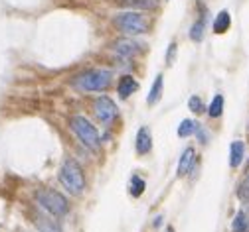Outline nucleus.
I'll use <instances>...</instances> for the list:
<instances>
[{
	"instance_id": "obj_1",
	"label": "nucleus",
	"mask_w": 249,
	"mask_h": 232,
	"mask_svg": "<svg viewBox=\"0 0 249 232\" xmlns=\"http://www.w3.org/2000/svg\"><path fill=\"white\" fill-rule=\"evenodd\" d=\"M59 181L73 195L83 193V189H85V175H83L81 165L68 157L64 163H61V168H59Z\"/></svg>"
},
{
	"instance_id": "obj_2",
	"label": "nucleus",
	"mask_w": 249,
	"mask_h": 232,
	"mask_svg": "<svg viewBox=\"0 0 249 232\" xmlns=\"http://www.w3.org/2000/svg\"><path fill=\"white\" fill-rule=\"evenodd\" d=\"M113 24L119 31H123V34H127V36L146 34L150 28V22L141 12H119L113 18Z\"/></svg>"
},
{
	"instance_id": "obj_3",
	"label": "nucleus",
	"mask_w": 249,
	"mask_h": 232,
	"mask_svg": "<svg viewBox=\"0 0 249 232\" xmlns=\"http://www.w3.org/2000/svg\"><path fill=\"white\" fill-rule=\"evenodd\" d=\"M111 77L113 75L107 69H91V71H85V73L77 75L75 81H73V87L79 89V91H85V93L105 91L111 85Z\"/></svg>"
},
{
	"instance_id": "obj_4",
	"label": "nucleus",
	"mask_w": 249,
	"mask_h": 232,
	"mask_svg": "<svg viewBox=\"0 0 249 232\" xmlns=\"http://www.w3.org/2000/svg\"><path fill=\"white\" fill-rule=\"evenodd\" d=\"M36 201H38V205H40L46 213H50V215H53V217H64V215H68V211H70L68 199L61 195V193L53 191V189H40V191L36 193Z\"/></svg>"
},
{
	"instance_id": "obj_5",
	"label": "nucleus",
	"mask_w": 249,
	"mask_h": 232,
	"mask_svg": "<svg viewBox=\"0 0 249 232\" xmlns=\"http://www.w3.org/2000/svg\"><path fill=\"white\" fill-rule=\"evenodd\" d=\"M70 126H71V130L77 134V138L87 146V148H91V150H97L99 148V144H101V140H99V132H97V128L93 126L85 116H71L70 118Z\"/></svg>"
},
{
	"instance_id": "obj_6",
	"label": "nucleus",
	"mask_w": 249,
	"mask_h": 232,
	"mask_svg": "<svg viewBox=\"0 0 249 232\" xmlns=\"http://www.w3.org/2000/svg\"><path fill=\"white\" fill-rule=\"evenodd\" d=\"M93 108H95V116L101 124L109 126L113 124V120L117 118V105L111 101L109 96H99L95 105H93Z\"/></svg>"
},
{
	"instance_id": "obj_7",
	"label": "nucleus",
	"mask_w": 249,
	"mask_h": 232,
	"mask_svg": "<svg viewBox=\"0 0 249 232\" xmlns=\"http://www.w3.org/2000/svg\"><path fill=\"white\" fill-rule=\"evenodd\" d=\"M113 51H115L117 55L124 57V59H131V57H135V55L141 51V46H139L137 42L129 40V38H121V40H117V42L113 44Z\"/></svg>"
},
{
	"instance_id": "obj_8",
	"label": "nucleus",
	"mask_w": 249,
	"mask_h": 232,
	"mask_svg": "<svg viewBox=\"0 0 249 232\" xmlns=\"http://www.w3.org/2000/svg\"><path fill=\"white\" fill-rule=\"evenodd\" d=\"M152 150V136H150V130L146 126H141L137 132V154L139 155H146Z\"/></svg>"
},
{
	"instance_id": "obj_9",
	"label": "nucleus",
	"mask_w": 249,
	"mask_h": 232,
	"mask_svg": "<svg viewBox=\"0 0 249 232\" xmlns=\"http://www.w3.org/2000/svg\"><path fill=\"white\" fill-rule=\"evenodd\" d=\"M194 161H196V154H194V150H192V148H186V150L182 152L180 161H178V177H184L186 173H190Z\"/></svg>"
},
{
	"instance_id": "obj_10",
	"label": "nucleus",
	"mask_w": 249,
	"mask_h": 232,
	"mask_svg": "<svg viewBox=\"0 0 249 232\" xmlns=\"http://www.w3.org/2000/svg\"><path fill=\"white\" fill-rule=\"evenodd\" d=\"M117 4L135 10H154L159 8V0H117Z\"/></svg>"
},
{
	"instance_id": "obj_11",
	"label": "nucleus",
	"mask_w": 249,
	"mask_h": 232,
	"mask_svg": "<svg viewBox=\"0 0 249 232\" xmlns=\"http://www.w3.org/2000/svg\"><path fill=\"white\" fill-rule=\"evenodd\" d=\"M34 224L38 226L40 232H61L59 226L55 224V220H52L44 213H34Z\"/></svg>"
},
{
	"instance_id": "obj_12",
	"label": "nucleus",
	"mask_w": 249,
	"mask_h": 232,
	"mask_svg": "<svg viewBox=\"0 0 249 232\" xmlns=\"http://www.w3.org/2000/svg\"><path fill=\"white\" fill-rule=\"evenodd\" d=\"M137 89H139V83H137L131 75H124V77L119 81V87H117L121 98H129Z\"/></svg>"
},
{
	"instance_id": "obj_13",
	"label": "nucleus",
	"mask_w": 249,
	"mask_h": 232,
	"mask_svg": "<svg viewBox=\"0 0 249 232\" xmlns=\"http://www.w3.org/2000/svg\"><path fill=\"white\" fill-rule=\"evenodd\" d=\"M162 79H164L162 75H157V79H154L152 89H150L148 98H146L148 107H154V105H157V103L160 101V98H162V89H164V81H162Z\"/></svg>"
},
{
	"instance_id": "obj_14",
	"label": "nucleus",
	"mask_w": 249,
	"mask_h": 232,
	"mask_svg": "<svg viewBox=\"0 0 249 232\" xmlns=\"http://www.w3.org/2000/svg\"><path fill=\"white\" fill-rule=\"evenodd\" d=\"M230 26H231V16H230L228 10H222L213 20V31L215 34H226V31L230 30Z\"/></svg>"
},
{
	"instance_id": "obj_15",
	"label": "nucleus",
	"mask_w": 249,
	"mask_h": 232,
	"mask_svg": "<svg viewBox=\"0 0 249 232\" xmlns=\"http://www.w3.org/2000/svg\"><path fill=\"white\" fill-rule=\"evenodd\" d=\"M243 155H245V146H243V142L235 140L230 146V165L231 168H237V165L243 161Z\"/></svg>"
},
{
	"instance_id": "obj_16",
	"label": "nucleus",
	"mask_w": 249,
	"mask_h": 232,
	"mask_svg": "<svg viewBox=\"0 0 249 232\" xmlns=\"http://www.w3.org/2000/svg\"><path fill=\"white\" fill-rule=\"evenodd\" d=\"M196 128H198V122L186 118V120H182L180 126H178V136H180V138H188V136L196 134Z\"/></svg>"
},
{
	"instance_id": "obj_17",
	"label": "nucleus",
	"mask_w": 249,
	"mask_h": 232,
	"mask_svg": "<svg viewBox=\"0 0 249 232\" xmlns=\"http://www.w3.org/2000/svg\"><path fill=\"white\" fill-rule=\"evenodd\" d=\"M204 30H206V20L200 18V20L194 22V26L190 28V40H192V42H202V38H204Z\"/></svg>"
},
{
	"instance_id": "obj_18",
	"label": "nucleus",
	"mask_w": 249,
	"mask_h": 232,
	"mask_svg": "<svg viewBox=\"0 0 249 232\" xmlns=\"http://www.w3.org/2000/svg\"><path fill=\"white\" fill-rule=\"evenodd\" d=\"M222 110H224V96L222 94H215L212 105H210V108H208V114L212 118H217V116L222 114Z\"/></svg>"
},
{
	"instance_id": "obj_19",
	"label": "nucleus",
	"mask_w": 249,
	"mask_h": 232,
	"mask_svg": "<svg viewBox=\"0 0 249 232\" xmlns=\"http://www.w3.org/2000/svg\"><path fill=\"white\" fill-rule=\"evenodd\" d=\"M129 193H131V197H141V195L144 193V181H142L139 175H133V177H131Z\"/></svg>"
},
{
	"instance_id": "obj_20",
	"label": "nucleus",
	"mask_w": 249,
	"mask_h": 232,
	"mask_svg": "<svg viewBox=\"0 0 249 232\" xmlns=\"http://www.w3.org/2000/svg\"><path fill=\"white\" fill-rule=\"evenodd\" d=\"M245 224H247V211H239L233 218V224H231V230L233 232H243L245 230Z\"/></svg>"
},
{
	"instance_id": "obj_21",
	"label": "nucleus",
	"mask_w": 249,
	"mask_h": 232,
	"mask_svg": "<svg viewBox=\"0 0 249 232\" xmlns=\"http://www.w3.org/2000/svg\"><path fill=\"white\" fill-rule=\"evenodd\" d=\"M237 199L241 203H249V175L239 183L237 187Z\"/></svg>"
},
{
	"instance_id": "obj_22",
	"label": "nucleus",
	"mask_w": 249,
	"mask_h": 232,
	"mask_svg": "<svg viewBox=\"0 0 249 232\" xmlns=\"http://www.w3.org/2000/svg\"><path fill=\"white\" fill-rule=\"evenodd\" d=\"M188 108L192 110V112H196V114H202L204 110H206V107H204V101L200 96H190V101H188Z\"/></svg>"
},
{
	"instance_id": "obj_23",
	"label": "nucleus",
	"mask_w": 249,
	"mask_h": 232,
	"mask_svg": "<svg viewBox=\"0 0 249 232\" xmlns=\"http://www.w3.org/2000/svg\"><path fill=\"white\" fill-rule=\"evenodd\" d=\"M174 53H176V44H170L168 46V53H166V63L168 65H172V61H174Z\"/></svg>"
},
{
	"instance_id": "obj_24",
	"label": "nucleus",
	"mask_w": 249,
	"mask_h": 232,
	"mask_svg": "<svg viewBox=\"0 0 249 232\" xmlns=\"http://www.w3.org/2000/svg\"><path fill=\"white\" fill-rule=\"evenodd\" d=\"M196 136H198V140H200L202 144L208 140V134H206V132L202 130V126H200V124H198V128H196Z\"/></svg>"
},
{
	"instance_id": "obj_25",
	"label": "nucleus",
	"mask_w": 249,
	"mask_h": 232,
	"mask_svg": "<svg viewBox=\"0 0 249 232\" xmlns=\"http://www.w3.org/2000/svg\"><path fill=\"white\" fill-rule=\"evenodd\" d=\"M152 224H154V228H159V226L162 224V217H157V218H154V222H152Z\"/></svg>"
},
{
	"instance_id": "obj_26",
	"label": "nucleus",
	"mask_w": 249,
	"mask_h": 232,
	"mask_svg": "<svg viewBox=\"0 0 249 232\" xmlns=\"http://www.w3.org/2000/svg\"><path fill=\"white\" fill-rule=\"evenodd\" d=\"M243 232H249V213H247V224H245V230Z\"/></svg>"
},
{
	"instance_id": "obj_27",
	"label": "nucleus",
	"mask_w": 249,
	"mask_h": 232,
	"mask_svg": "<svg viewBox=\"0 0 249 232\" xmlns=\"http://www.w3.org/2000/svg\"><path fill=\"white\" fill-rule=\"evenodd\" d=\"M164 232H174V228H172V226H168V228H166Z\"/></svg>"
},
{
	"instance_id": "obj_28",
	"label": "nucleus",
	"mask_w": 249,
	"mask_h": 232,
	"mask_svg": "<svg viewBox=\"0 0 249 232\" xmlns=\"http://www.w3.org/2000/svg\"><path fill=\"white\" fill-rule=\"evenodd\" d=\"M245 173H247V175H249V163H247V168H245Z\"/></svg>"
}]
</instances>
